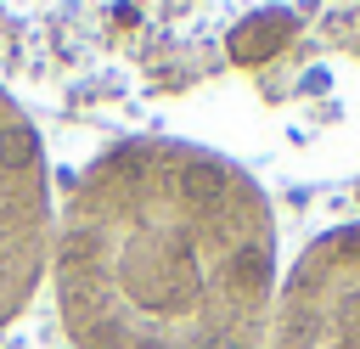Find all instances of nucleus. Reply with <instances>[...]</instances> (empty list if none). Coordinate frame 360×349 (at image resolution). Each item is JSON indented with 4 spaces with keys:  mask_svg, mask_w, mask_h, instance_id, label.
<instances>
[{
    "mask_svg": "<svg viewBox=\"0 0 360 349\" xmlns=\"http://www.w3.org/2000/svg\"><path fill=\"white\" fill-rule=\"evenodd\" d=\"M45 270L73 349H264L276 214L231 158L146 135L79 174Z\"/></svg>",
    "mask_w": 360,
    "mask_h": 349,
    "instance_id": "nucleus-1",
    "label": "nucleus"
},
{
    "mask_svg": "<svg viewBox=\"0 0 360 349\" xmlns=\"http://www.w3.org/2000/svg\"><path fill=\"white\" fill-rule=\"evenodd\" d=\"M51 169L28 113L0 90V332L34 304L51 265Z\"/></svg>",
    "mask_w": 360,
    "mask_h": 349,
    "instance_id": "nucleus-2",
    "label": "nucleus"
},
{
    "mask_svg": "<svg viewBox=\"0 0 360 349\" xmlns=\"http://www.w3.org/2000/svg\"><path fill=\"white\" fill-rule=\"evenodd\" d=\"M264 349H360V220L321 231L281 270Z\"/></svg>",
    "mask_w": 360,
    "mask_h": 349,
    "instance_id": "nucleus-3",
    "label": "nucleus"
}]
</instances>
